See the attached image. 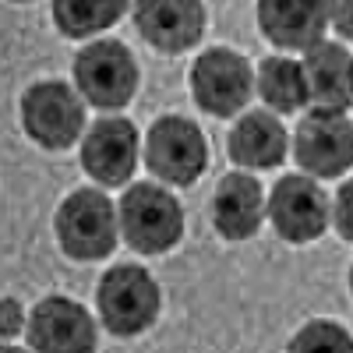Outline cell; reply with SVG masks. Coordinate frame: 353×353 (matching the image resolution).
Returning <instances> with one entry per match:
<instances>
[{"instance_id": "cell-1", "label": "cell", "mask_w": 353, "mask_h": 353, "mask_svg": "<svg viewBox=\"0 0 353 353\" xmlns=\"http://www.w3.org/2000/svg\"><path fill=\"white\" fill-rule=\"evenodd\" d=\"M53 230H57L61 251L74 261H99L124 237L117 205L110 201L106 191H96V188L71 191L61 201V209H57Z\"/></svg>"}, {"instance_id": "cell-2", "label": "cell", "mask_w": 353, "mask_h": 353, "mask_svg": "<svg viewBox=\"0 0 353 353\" xmlns=\"http://www.w3.org/2000/svg\"><path fill=\"white\" fill-rule=\"evenodd\" d=\"M96 307L106 332L131 339L156 325L163 311V290L141 265H113L96 286Z\"/></svg>"}, {"instance_id": "cell-3", "label": "cell", "mask_w": 353, "mask_h": 353, "mask_svg": "<svg viewBox=\"0 0 353 353\" xmlns=\"http://www.w3.org/2000/svg\"><path fill=\"white\" fill-rule=\"evenodd\" d=\"M21 128L32 138L39 149L50 152H64L71 145H78V138H85V96L78 88H71L68 81H36L21 92Z\"/></svg>"}, {"instance_id": "cell-4", "label": "cell", "mask_w": 353, "mask_h": 353, "mask_svg": "<svg viewBox=\"0 0 353 353\" xmlns=\"http://www.w3.org/2000/svg\"><path fill=\"white\" fill-rule=\"evenodd\" d=\"M74 88L85 96L88 106L103 113L124 110L138 92V64L134 53L121 39H96L74 53Z\"/></svg>"}, {"instance_id": "cell-5", "label": "cell", "mask_w": 353, "mask_h": 353, "mask_svg": "<svg viewBox=\"0 0 353 353\" xmlns=\"http://www.w3.org/2000/svg\"><path fill=\"white\" fill-rule=\"evenodd\" d=\"M117 212H121V233L128 248H134L138 254H163L184 237L181 201L159 184H131L117 201Z\"/></svg>"}, {"instance_id": "cell-6", "label": "cell", "mask_w": 353, "mask_h": 353, "mask_svg": "<svg viewBox=\"0 0 353 353\" xmlns=\"http://www.w3.org/2000/svg\"><path fill=\"white\" fill-rule=\"evenodd\" d=\"M145 166L170 188H191L209 166V141L188 117H159L145 134Z\"/></svg>"}, {"instance_id": "cell-7", "label": "cell", "mask_w": 353, "mask_h": 353, "mask_svg": "<svg viewBox=\"0 0 353 353\" xmlns=\"http://www.w3.org/2000/svg\"><path fill=\"white\" fill-rule=\"evenodd\" d=\"M188 88L205 113L226 121V117H237L251 103L254 71L244 53L230 46H216V50L198 53V61L191 64V74H188Z\"/></svg>"}, {"instance_id": "cell-8", "label": "cell", "mask_w": 353, "mask_h": 353, "mask_svg": "<svg viewBox=\"0 0 353 353\" xmlns=\"http://www.w3.org/2000/svg\"><path fill=\"white\" fill-rule=\"evenodd\" d=\"M269 223L286 244H311L332 223V201L311 173H286L269 191Z\"/></svg>"}, {"instance_id": "cell-9", "label": "cell", "mask_w": 353, "mask_h": 353, "mask_svg": "<svg viewBox=\"0 0 353 353\" xmlns=\"http://www.w3.org/2000/svg\"><path fill=\"white\" fill-rule=\"evenodd\" d=\"M293 159L318 181L343 176L353 166V121L339 110H311L293 131Z\"/></svg>"}, {"instance_id": "cell-10", "label": "cell", "mask_w": 353, "mask_h": 353, "mask_svg": "<svg viewBox=\"0 0 353 353\" xmlns=\"http://www.w3.org/2000/svg\"><path fill=\"white\" fill-rule=\"evenodd\" d=\"M28 346L39 353H88L99 346L96 321L78 301L50 293L28 314Z\"/></svg>"}, {"instance_id": "cell-11", "label": "cell", "mask_w": 353, "mask_h": 353, "mask_svg": "<svg viewBox=\"0 0 353 353\" xmlns=\"http://www.w3.org/2000/svg\"><path fill=\"white\" fill-rule=\"evenodd\" d=\"M138 166V131L128 117H99L81 138V170L103 188H121Z\"/></svg>"}, {"instance_id": "cell-12", "label": "cell", "mask_w": 353, "mask_h": 353, "mask_svg": "<svg viewBox=\"0 0 353 353\" xmlns=\"http://www.w3.org/2000/svg\"><path fill=\"white\" fill-rule=\"evenodd\" d=\"M205 0H134L138 36L159 53H184L205 36Z\"/></svg>"}, {"instance_id": "cell-13", "label": "cell", "mask_w": 353, "mask_h": 353, "mask_svg": "<svg viewBox=\"0 0 353 353\" xmlns=\"http://www.w3.org/2000/svg\"><path fill=\"white\" fill-rule=\"evenodd\" d=\"M336 0H258L254 14L261 36L279 50H307L325 39Z\"/></svg>"}, {"instance_id": "cell-14", "label": "cell", "mask_w": 353, "mask_h": 353, "mask_svg": "<svg viewBox=\"0 0 353 353\" xmlns=\"http://www.w3.org/2000/svg\"><path fill=\"white\" fill-rule=\"evenodd\" d=\"M269 216V198L248 170H233L216 184L212 226L226 241H251Z\"/></svg>"}, {"instance_id": "cell-15", "label": "cell", "mask_w": 353, "mask_h": 353, "mask_svg": "<svg viewBox=\"0 0 353 353\" xmlns=\"http://www.w3.org/2000/svg\"><path fill=\"white\" fill-rule=\"evenodd\" d=\"M304 74L311 88V103L318 110H339L353 106V53L343 43L318 39L304 50Z\"/></svg>"}, {"instance_id": "cell-16", "label": "cell", "mask_w": 353, "mask_h": 353, "mask_svg": "<svg viewBox=\"0 0 353 353\" xmlns=\"http://www.w3.org/2000/svg\"><path fill=\"white\" fill-rule=\"evenodd\" d=\"M226 152L241 170H272L290 152V134L272 110H248L233 124Z\"/></svg>"}, {"instance_id": "cell-17", "label": "cell", "mask_w": 353, "mask_h": 353, "mask_svg": "<svg viewBox=\"0 0 353 353\" xmlns=\"http://www.w3.org/2000/svg\"><path fill=\"white\" fill-rule=\"evenodd\" d=\"M254 88L261 103L272 113H297L301 106L311 103V88H307V74L304 64L293 57H265L254 71Z\"/></svg>"}, {"instance_id": "cell-18", "label": "cell", "mask_w": 353, "mask_h": 353, "mask_svg": "<svg viewBox=\"0 0 353 353\" xmlns=\"http://www.w3.org/2000/svg\"><path fill=\"white\" fill-rule=\"evenodd\" d=\"M131 8V0H50L53 25L64 39H92L113 28Z\"/></svg>"}, {"instance_id": "cell-19", "label": "cell", "mask_w": 353, "mask_h": 353, "mask_svg": "<svg viewBox=\"0 0 353 353\" xmlns=\"http://www.w3.org/2000/svg\"><path fill=\"white\" fill-rule=\"evenodd\" d=\"M290 350H353V336L346 332V325L329 318H314L307 325L297 329V336L290 339Z\"/></svg>"}, {"instance_id": "cell-20", "label": "cell", "mask_w": 353, "mask_h": 353, "mask_svg": "<svg viewBox=\"0 0 353 353\" xmlns=\"http://www.w3.org/2000/svg\"><path fill=\"white\" fill-rule=\"evenodd\" d=\"M332 226L343 241L353 244V181H346L332 198Z\"/></svg>"}, {"instance_id": "cell-21", "label": "cell", "mask_w": 353, "mask_h": 353, "mask_svg": "<svg viewBox=\"0 0 353 353\" xmlns=\"http://www.w3.org/2000/svg\"><path fill=\"white\" fill-rule=\"evenodd\" d=\"M332 28L339 32V39L353 43V0H336V11H332Z\"/></svg>"}, {"instance_id": "cell-22", "label": "cell", "mask_w": 353, "mask_h": 353, "mask_svg": "<svg viewBox=\"0 0 353 353\" xmlns=\"http://www.w3.org/2000/svg\"><path fill=\"white\" fill-rule=\"evenodd\" d=\"M0 329H4V339L21 332V304L14 297H4V321H0Z\"/></svg>"}, {"instance_id": "cell-23", "label": "cell", "mask_w": 353, "mask_h": 353, "mask_svg": "<svg viewBox=\"0 0 353 353\" xmlns=\"http://www.w3.org/2000/svg\"><path fill=\"white\" fill-rule=\"evenodd\" d=\"M350 293H353V265H350Z\"/></svg>"}, {"instance_id": "cell-24", "label": "cell", "mask_w": 353, "mask_h": 353, "mask_svg": "<svg viewBox=\"0 0 353 353\" xmlns=\"http://www.w3.org/2000/svg\"><path fill=\"white\" fill-rule=\"evenodd\" d=\"M11 4H28V0H11Z\"/></svg>"}]
</instances>
